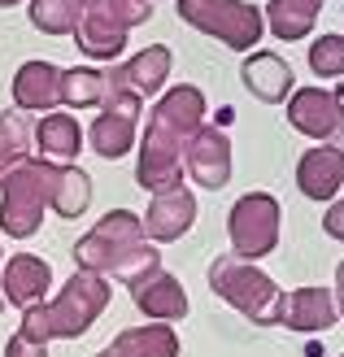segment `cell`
I'll use <instances>...</instances> for the list:
<instances>
[{
    "mask_svg": "<svg viewBox=\"0 0 344 357\" xmlns=\"http://www.w3.org/2000/svg\"><path fill=\"white\" fill-rule=\"evenodd\" d=\"M205 127V92L192 83L170 87L153 105L144 135L135 139V183L144 192H170L184 183V149L188 139Z\"/></svg>",
    "mask_w": 344,
    "mask_h": 357,
    "instance_id": "6da1fadb",
    "label": "cell"
},
{
    "mask_svg": "<svg viewBox=\"0 0 344 357\" xmlns=\"http://www.w3.org/2000/svg\"><path fill=\"white\" fill-rule=\"evenodd\" d=\"M75 266L87 275H105V279H122L126 288L140 283L144 275L161 271V253L153 240H144L140 213L131 209H114L87 231V236L75 244Z\"/></svg>",
    "mask_w": 344,
    "mask_h": 357,
    "instance_id": "7a4b0ae2",
    "label": "cell"
},
{
    "mask_svg": "<svg viewBox=\"0 0 344 357\" xmlns=\"http://www.w3.org/2000/svg\"><path fill=\"white\" fill-rule=\"evenodd\" d=\"M114 301V288L105 275H87V271H75L57 296L40 301V305L22 310V323L17 331L35 344H52V340H79V335L96 323V318L110 310Z\"/></svg>",
    "mask_w": 344,
    "mask_h": 357,
    "instance_id": "3957f363",
    "label": "cell"
},
{
    "mask_svg": "<svg viewBox=\"0 0 344 357\" xmlns=\"http://www.w3.org/2000/svg\"><path fill=\"white\" fill-rule=\"evenodd\" d=\"M61 183V166L44 157H22L0 174V231L9 240H31L52 209V196Z\"/></svg>",
    "mask_w": 344,
    "mask_h": 357,
    "instance_id": "277c9868",
    "label": "cell"
},
{
    "mask_svg": "<svg viewBox=\"0 0 344 357\" xmlns=\"http://www.w3.org/2000/svg\"><path fill=\"white\" fill-rule=\"evenodd\" d=\"M209 288L223 296L235 314H244L257 327H279L283 310V288L270 279L257 261H244L240 253H223L209 261Z\"/></svg>",
    "mask_w": 344,
    "mask_h": 357,
    "instance_id": "5b68a950",
    "label": "cell"
},
{
    "mask_svg": "<svg viewBox=\"0 0 344 357\" xmlns=\"http://www.w3.org/2000/svg\"><path fill=\"white\" fill-rule=\"evenodd\" d=\"M153 17V0H83L75 44L92 61H118L126 35Z\"/></svg>",
    "mask_w": 344,
    "mask_h": 357,
    "instance_id": "8992f818",
    "label": "cell"
},
{
    "mask_svg": "<svg viewBox=\"0 0 344 357\" xmlns=\"http://www.w3.org/2000/svg\"><path fill=\"white\" fill-rule=\"evenodd\" d=\"M179 17L235 52H253L266 35V13L248 0H179Z\"/></svg>",
    "mask_w": 344,
    "mask_h": 357,
    "instance_id": "52a82bcc",
    "label": "cell"
},
{
    "mask_svg": "<svg viewBox=\"0 0 344 357\" xmlns=\"http://www.w3.org/2000/svg\"><path fill=\"white\" fill-rule=\"evenodd\" d=\"M279 231H283V209L270 192H248L231 205L227 213V236H231V253H240L244 261L270 257L279 248Z\"/></svg>",
    "mask_w": 344,
    "mask_h": 357,
    "instance_id": "ba28073f",
    "label": "cell"
},
{
    "mask_svg": "<svg viewBox=\"0 0 344 357\" xmlns=\"http://www.w3.org/2000/svg\"><path fill=\"white\" fill-rule=\"evenodd\" d=\"M140 109H144V96L110 83V96L100 100V114L92 122V131H87L92 153H100L105 162H118V157L131 153L140 139Z\"/></svg>",
    "mask_w": 344,
    "mask_h": 357,
    "instance_id": "9c48e42d",
    "label": "cell"
},
{
    "mask_svg": "<svg viewBox=\"0 0 344 357\" xmlns=\"http://www.w3.org/2000/svg\"><path fill=\"white\" fill-rule=\"evenodd\" d=\"M287 127L318 139V144L344 149V92H322V87H297L283 100Z\"/></svg>",
    "mask_w": 344,
    "mask_h": 357,
    "instance_id": "30bf717a",
    "label": "cell"
},
{
    "mask_svg": "<svg viewBox=\"0 0 344 357\" xmlns=\"http://www.w3.org/2000/svg\"><path fill=\"white\" fill-rule=\"evenodd\" d=\"M184 174L192 178V183L209 188V192H223L231 183V139H227V127H201L188 139Z\"/></svg>",
    "mask_w": 344,
    "mask_h": 357,
    "instance_id": "8fae6325",
    "label": "cell"
},
{
    "mask_svg": "<svg viewBox=\"0 0 344 357\" xmlns=\"http://www.w3.org/2000/svg\"><path fill=\"white\" fill-rule=\"evenodd\" d=\"M192 222H196V196L184 183L170 188V192H157L153 205L144 209V218H140L144 240H153V244H170L179 236H188Z\"/></svg>",
    "mask_w": 344,
    "mask_h": 357,
    "instance_id": "7c38bea8",
    "label": "cell"
},
{
    "mask_svg": "<svg viewBox=\"0 0 344 357\" xmlns=\"http://www.w3.org/2000/svg\"><path fill=\"white\" fill-rule=\"evenodd\" d=\"M0 292H5V305H17V310L40 305L52 292V266L35 253H13L5 261V275H0Z\"/></svg>",
    "mask_w": 344,
    "mask_h": 357,
    "instance_id": "4fadbf2b",
    "label": "cell"
},
{
    "mask_svg": "<svg viewBox=\"0 0 344 357\" xmlns=\"http://www.w3.org/2000/svg\"><path fill=\"white\" fill-rule=\"evenodd\" d=\"M13 109L22 114L61 109V70L52 61H22L13 75Z\"/></svg>",
    "mask_w": 344,
    "mask_h": 357,
    "instance_id": "5bb4252c",
    "label": "cell"
},
{
    "mask_svg": "<svg viewBox=\"0 0 344 357\" xmlns=\"http://www.w3.org/2000/svg\"><path fill=\"white\" fill-rule=\"evenodd\" d=\"M240 79H244L248 92L257 96V100H266V105H283L287 96L297 92V75H292V66H287L279 52H262V48L244 52Z\"/></svg>",
    "mask_w": 344,
    "mask_h": 357,
    "instance_id": "9a60e30c",
    "label": "cell"
},
{
    "mask_svg": "<svg viewBox=\"0 0 344 357\" xmlns=\"http://www.w3.org/2000/svg\"><path fill=\"white\" fill-rule=\"evenodd\" d=\"M336 318H340V305H336V296L327 288H292V292H283V310H279V327L287 331H331L336 327Z\"/></svg>",
    "mask_w": 344,
    "mask_h": 357,
    "instance_id": "2e32d148",
    "label": "cell"
},
{
    "mask_svg": "<svg viewBox=\"0 0 344 357\" xmlns=\"http://www.w3.org/2000/svg\"><path fill=\"white\" fill-rule=\"evenodd\" d=\"M131 301L153 323H179V318H188V292L170 271H153L140 283H131Z\"/></svg>",
    "mask_w": 344,
    "mask_h": 357,
    "instance_id": "e0dca14e",
    "label": "cell"
},
{
    "mask_svg": "<svg viewBox=\"0 0 344 357\" xmlns=\"http://www.w3.org/2000/svg\"><path fill=\"white\" fill-rule=\"evenodd\" d=\"M114 87H126L135 96H157L170 79V48L166 44H149L144 52H135L131 61H122L114 70H105Z\"/></svg>",
    "mask_w": 344,
    "mask_h": 357,
    "instance_id": "ac0fdd59",
    "label": "cell"
},
{
    "mask_svg": "<svg viewBox=\"0 0 344 357\" xmlns=\"http://www.w3.org/2000/svg\"><path fill=\"white\" fill-rule=\"evenodd\" d=\"M297 188L310 201H336L344 188V149H331V144L310 149L297 162Z\"/></svg>",
    "mask_w": 344,
    "mask_h": 357,
    "instance_id": "d6986e66",
    "label": "cell"
},
{
    "mask_svg": "<svg viewBox=\"0 0 344 357\" xmlns=\"http://www.w3.org/2000/svg\"><path fill=\"white\" fill-rule=\"evenodd\" d=\"M31 144L40 149L44 162H57V166H79V153H83V127L75 114H44L31 131Z\"/></svg>",
    "mask_w": 344,
    "mask_h": 357,
    "instance_id": "ffe728a7",
    "label": "cell"
},
{
    "mask_svg": "<svg viewBox=\"0 0 344 357\" xmlns=\"http://www.w3.org/2000/svg\"><path fill=\"white\" fill-rule=\"evenodd\" d=\"M96 357H179V335L170 323H144L118 331V340L105 344Z\"/></svg>",
    "mask_w": 344,
    "mask_h": 357,
    "instance_id": "44dd1931",
    "label": "cell"
},
{
    "mask_svg": "<svg viewBox=\"0 0 344 357\" xmlns=\"http://www.w3.org/2000/svg\"><path fill=\"white\" fill-rule=\"evenodd\" d=\"M266 13V31L283 44H297L314 31L318 13H322V0H270L262 9Z\"/></svg>",
    "mask_w": 344,
    "mask_h": 357,
    "instance_id": "7402d4cb",
    "label": "cell"
},
{
    "mask_svg": "<svg viewBox=\"0 0 344 357\" xmlns=\"http://www.w3.org/2000/svg\"><path fill=\"white\" fill-rule=\"evenodd\" d=\"M110 96V75L92 66L61 70V105L66 109H100V100Z\"/></svg>",
    "mask_w": 344,
    "mask_h": 357,
    "instance_id": "603a6c76",
    "label": "cell"
},
{
    "mask_svg": "<svg viewBox=\"0 0 344 357\" xmlns=\"http://www.w3.org/2000/svg\"><path fill=\"white\" fill-rule=\"evenodd\" d=\"M27 17L44 35H75L83 17V0H27Z\"/></svg>",
    "mask_w": 344,
    "mask_h": 357,
    "instance_id": "cb8c5ba5",
    "label": "cell"
},
{
    "mask_svg": "<svg viewBox=\"0 0 344 357\" xmlns=\"http://www.w3.org/2000/svg\"><path fill=\"white\" fill-rule=\"evenodd\" d=\"M87 205H92V174L79 166H61V183L52 196V213L57 218H83Z\"/></svg>",
    "mask_w": 344,
    "mask_h": 357,
    "instance_id": "d4e9b609",
    "label": "cell"
},
{
    "mask_svg": "<svg viewBox=\"0 0 344 357\" xmlns=\"http://www.w3.org/2000/svg\"><path fill=\"white\" fill-rule=\"evenodd\" d=\"M31 122L22 109L13 114H0V174H5L13 162H22V157H31Z\"/></svg>",
    "mask_w": 344,
    "mask_h": 357,
    "instance_id": "484cf974",
    "label": "cell"
},
{
    "mask_svg": "<svg viewBox=\"0 0 344 357\" xmlns=\"http://www.w3.org/2000/svg\"><path fill=\"white\" fill-rule=\"evenodd\" d=\"M310 70L318 79H344V35H318L310 44Z\"/></svg>",
    "mask_w": 344,
    "mask_h": 357,
    "instance_id": "4316f807",
    "label": "cell"
},
{
    "mask_svg": "<svg viewBox=\"0 0 344 357\" xmlns=\"http://www.w3.org/2000/svg\"><path fill=\"white\" fill-rule=\"evenodd\" d=\"M5 357H48V344H35V340H27L22 331H13L9 344H5Z\"/></svg>",
    "mask_w": 344,
    "mask_h": 357,
    "instance_id": "83f0119b",
    "label": "cell"
},
{
    "mask_svg": "<svg viewBox=\"0 0 344 357\" xmlns=\"http://www.w3.org/2000/svg\"><path fill=\"white\" fill-rule=\"evenodd\" d=\"M322 231H327L331 240H340V244H344V196H340V201H331L327 218H322Z\"/></svg>",
    "mask_w": 344,
    "mask_h": 357,
    "instance_id": "f1b7e54d",
    "label": "cell"
},
{
    "mask_svg": "<svg viewBox=\"0 0 344 357\" xmlns=\"http://www.w3.org/2000/svg\"><path fill=\"white\" fill-rule=\"evenodd\" d=\"M336 305H340V314H344V261L336 266Z\"/></svg>",
    "mask_w": 344,
    "mask_h": 357,
    "instance_id": "f546056e",
    "label": "cell"
},
{
    "mask_svg": "<svg viewBox=\"0 0 344 357\" xmlns=\"http://www.w3.org/2000/svg\"><path fill=\"white\" fill-rule=\"evenodd\" d=\"M0 266H5V248H0ZM0 314H5V292H0Z\"/></svg>",
    "mask_w": 344,
    "mask_h": 357,
    "instance_id": "4dcf8cb0",
    "label": "cell"
},
{
    "mask_svg": "<svg viewBox=\"0 0 344 357\" xmlns=\"http://www.w3.org/2000/svg\"><path fill=\"white\" fill-rule=\"evenodd\" d=\"M13 5H22V0H0V9H13Z\"/></svg>",
    "mask_w": 344,
    "mask_h": 357,
    "instance_id": "1f68e13d",
    "label": "cell"
},
{
    "mask_svg": "<svg viewBox=\"0 0 344 357\" xmlns=\"http://www.w3.org/2000/svg\"><path fill=\"white\" fill-rule=\"evenodd\" d=\"M153 5H157V0H153Z\"/></svg>",
    "mask_w": 344,
    "mask_h": 357,
    "instance_id": "d6a6232c",
    "label": "cell"
}]
</instances>
